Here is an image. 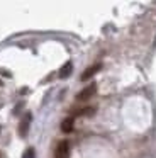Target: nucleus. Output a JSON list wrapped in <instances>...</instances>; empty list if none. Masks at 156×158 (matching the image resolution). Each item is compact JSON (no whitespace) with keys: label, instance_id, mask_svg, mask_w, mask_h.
<instances>
[{"label":"nucleus","instance_id":"nucleus-5","mask_svg":"<svg viewBox=\"0 0 156 158\" xmlns=\"http://www.w3.org/2000/svg\"><path fill=\"white\" fill-rule=\"evenodd\" d=\"M71 72H73V63L68 61L60 68V73H58V75H60V78H68V77L71 75Z\"/></svg>","mask_w":156,"mask_h":158},{"label":"nucleus","instance_id":"nucleus-1","mask_svg":"<svg viewBox=\"0 0 156 158\" xmlns=\"http://www.w3.org/2000/svg\"><path fill=\"white\" fill-rule=\"evenodd\" d=\"M95 92H97V85H95V83H90V85L85 87V89L76 95V100H80V102H85V100L92 99V97L95 95Z\"/></svg>","mask_w":156,"mask_h":158},{"label":"nucleus","instance_id":"nucleus-6","mask_svg":"<svg viewBox=\"0 0 156 158\" xmlns=\"http://www.w3.org/2000/svg\"><path fill=\"white\" fill-rule=\"evenodd\" d=\"M73 127H75V119L73 117H66V119L61 123V131H63V133H71Z\"/></svg>","mask_w":156,"mask_h":158},{"label":"nucleus","instance_id":"nucleus-2","mask_svg":"<svg viewBox=\"0 0 156 158\" xmlns=\"http://www.w3.org/2000/svg\"><path fill=\"white\" fill-rule=\"evenodd\" d=\"M31 119H32V114H31V112H26V114H24V117L20 119V123H19V136L20 138H26L27 136Z\"/></svg>","mask_w":156,"mask_h":158},{"label":"nucleus","instance_id":"nucleus-7","mask_svg":"<svg viewBox=\"0 0 156 158\" xmlns=\"http://www.w3.org/2000/svg\"><path fill=\"white\" fill-rule=\"evenodd\" d=\"M95 112H97V109H95V107H83V109L75 110L73 116H85V117H90V116H93Z\"/></svg>","mask_w":156,"mask_h":158},{"label":"nucleus","instance_id":"nucleus-10","mask_svg":"<svg viewBox=\"0 0 156 158\" xmlns=\"http://www.w3.org/2000/svg\"><path fill=\"white\" fill-rule=\"evenodd\" d=\"M0 87H2V82H0Z\"/></svg>","mask_w":156,"mask_h":158},{"label":"nucleus","instance_id":"nucleus-8","mask_svg":"<svg viewBox=\"0 0 156 158\" xmlns=\"http://www.w3.org/2000/svg\"><path fill=\"white\" fill-rule=\"evenodd\" d=\"M22 158H36V151H34V148H27V150L24 151Z\"/></svg>","mask_w":156,"mask_h":158},{"label":"nucleus","instance_id":"nucleus-3","mask_svg":"<svg viewBox=\"0 0 156 158\" xmlns=\"http://www.w3.org/2000/svg\"><path fill=\"white\" fill-rule=\"evenodd\" d=\"M102 70V63H95V65H92V66H88L87 70H85L83 73H81V77H80V80H88V78H92V77L95 75V73H98Z\"/></svg>","mask_w":156,"mask_h":158},{"label":"nucleus","instance_id":"nucleus-4","mask_svg":"<svg viewBox=\"0 0 156 158\" xmlns=\"http://www.w3.org/2000/svg\"><path fill=\"white\" fill-rule=\"evenodd\" d=\"M68 155H70V143L60 141L56 146V158H68Z\"/></svg>","mask_w":156,"mask_h":158},{"label":"nucleus","instance_id":"nucleus-9","mask_svg":"<svg viewBox=\"0 0 156 158\" xmlns=\"http://www.w3.org/2000/svg\"><path fill=\"white\" fill-rule=\"evenodd\" d=\"M0 158H3V153H2V151H0Z\"/></svg>","mask_w":156,"mask_h":158}]
</instances>
